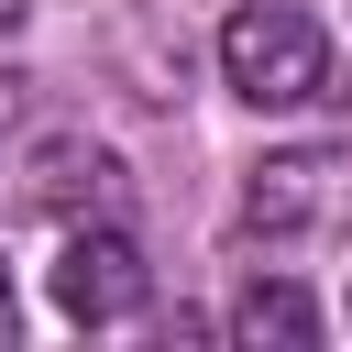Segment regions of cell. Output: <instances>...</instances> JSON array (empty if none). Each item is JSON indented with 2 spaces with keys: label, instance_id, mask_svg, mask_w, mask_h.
Returning <instances> with one entry per match:
<instances>
[{
  "label": "cell",
  "instance_id": "obj_1",
  "mask_svg": "<svg viewBox=\"0 0 352 352\" xmlns=\"http://www.w3.org/2000/svg\"><path fill=\"white\" fill-rule=\"evenodd\" d=\"M220 77L253 99V110H297L330 88V33L297 11V0H242L220 22Z\"/></svg>",
  "mask_w": 352,
  "mask_h": 352
},
{
  "label": "cell",
  "instance_id": "obj_2",
  "mask_svg": "<svg viewBox=\"0 0 352 352\" xmlns=\"http://www.w3.org/2000/svg\"><path fill=\"white\" fill-rule=\"evenodd\" d=\"M341 187H352V154H330V143H286V154L253 165V187H242V231L297 242V231H319V220L341 209Z\"/></svg>",
  "mask_w": 352,
  "mask_h": 352
},
{
  "label": "cell",
  "instance_id": "obj_3",
  "mask_svg": "<svg viewBox=\"0 0 352 352\" xmlns=\"http://www.w3.org/2000/svg\"><path fill=\"white\" fill-rule=\"evenodd\" d=\"M55 308L77 319V330H110V319H132L143 297H154V275H143V242L132 231H66V253H55Z\"/></svg>",
  "mask_w": 352,
  "mask_h": 352
},
{
  "label": "cell",
  "instance_id": "obj_4",
  "mask_svg": "<svg viewBox=\"0 0 352 352\" xmlns=\"http://www.w3.org/2000/svg\"><path fill=\"white\" fill-rule=\"evenodd\" d=\"M110 187H121V154H110V143H88V132H44V143L22 154V198H33L44 220L99 209Z\"/></svg>",
  "mask_w": 352,
  "mask_h": 352
},
{
  "label": "cell",
  "instance_id": "obj_5",
  "mask_svg": "<svg viewBox=\"0 0 352 352\" xmlns=\"http://www.w3.org/2000/svg\"><path fill=\"white\" fill-rule=\"evenodd\" d=\"M231 330H242V341H275V352H308V341H319V297L286 286V275H253L242 308H231Z\"/></svg>",
  "mask_w": 352,
  "mask_h": 352
},
{
  "label": "cell",
  "instance_id": "obj_6",
  "mask_svg": "<svg viewBox=\"0 0 352 352\" xmlns=\"http://www.w3.org/2000/svg\"><path fill=\"white\" fill-rule=\"evenodd\" d=\"M22 330V297H11V264H0V341Z\"/></svg>",
  "mask_w": 352,
  "mask_h": 352
},
{
  "label": "cell",
  "instance_id": "obj_7",
  "mask_svg": "<svg viewBox=\"0 0 352 352\" xmlns=\"http://www.w3.org/2000/svg\"><path fill=\"white\" fill-rule=\"evenodd\" d=\"M22 11H33V0H0V33H22Z\"/></svg>",
  "mask_w": 352,
  "mask_h": 352
},
{
  "label": "cell",
  "instance_id": "obj_8",
  "mask_svg": "<svg viewBox=\"0 0 352 352\" xmlns=\"http://www.w3.org/2000/svg\"><path fill=\"white\" fill-rule=\"evenodd\" d=\"M330 99H341V121H352V77H330Z\"/></svg>",
  "mask_w": 352,
  "mask_h": 352
}]
</instances>
